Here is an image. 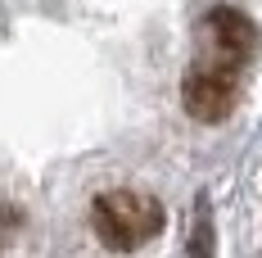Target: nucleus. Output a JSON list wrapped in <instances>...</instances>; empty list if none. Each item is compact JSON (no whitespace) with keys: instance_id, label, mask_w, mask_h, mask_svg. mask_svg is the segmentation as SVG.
<instances>
[{"instance_id":"obj_2","label":"nucleus","mask_w":262,"mask_h":258,"mask_svg":"<svg viewBox=\"0 0 262 258\" xmlns=\"http://www.w3.org/2000/svg\"><path fill=\"white\" fill-rule=\"evenodd\" d=\"M181 100L185 109L199 118V123H222L239 100V68H226V64H212V59H199L181 82Z\"/></svg>"},{"instance_id":"obj_3","label":"nucleus","mask_w":262,"mask_h":258,"mask_svg":"<svg viewBox=\"0 0 262 258\" xmlns=\"http://www.w3.org/2000/svg\"><path fill=\"white\" fill-rule=\"evenodd\" d=\"M199 41H204V54L199 59H212V64H226V68H244L253 54H258V27L253 18H244L231 5H217L204 27H199Z\"/></svg>"},{"instance_id":"obj_1","label":"nucleus","mask_w":262,"mask_h":258,"mask_svg":"<svg viewBox=\"0 0 262 258\" xmlns=\"http://www.w3.org/2000/svg\"><path fill=\"white\" fill-rule=\"evenodd\" d=\"M91 227L108 249H140L163 231V208L145 190H108L91 204Z\"/></svg>"}]
</instances>
